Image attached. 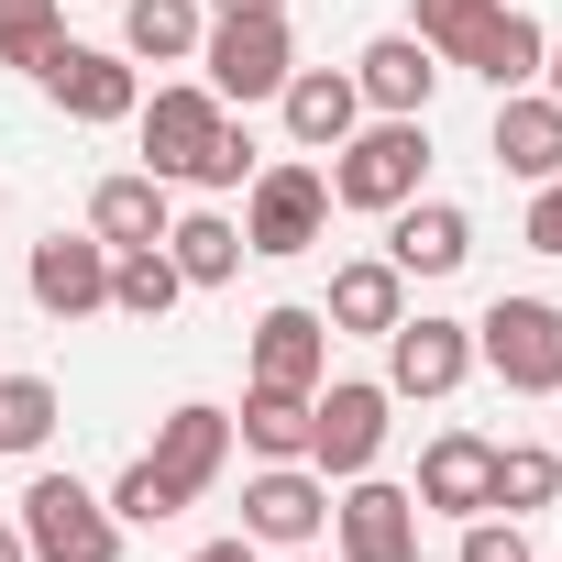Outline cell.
<instances>
[{
    "mask_svg": "<svg viewBox=\"0 0 562 562\" xmlns=\"http://www.w3.org/2000/svg\"><path fill=\"white\" fill-rule=\"evenodd\" d=\"M386 430H397L386 375H321V397H310V463H321L331 485L375 474V463H386Z\"/></svg>",
    "mask_w": 562,
    "mask_h": 562,
    "instance_id": "5b68a950",
    "label": "cell"
},
{
    "mask_svg": "<svg viewBox=\"0 0 562 562\" xmlns=\"http://www.w3.org/2000/svg\"><path fill=\"white\" fill-rule=\"evenodd\" d=\"M111 518H122V529H166V518H177V496L155 485V463H144V452L111 474Z\"/></svg>",
    "mask_w": 562,
    "mask_h": 562,
    "instance_id": "f546056e",
    "label": "cell"
},
{
    "mask_svg": "<svg viewBox=\"0 0 562 562\" xmlns=\"http://www.w3.org/2000/svg\"><path fill=\"white\" fill-rule=\"evenodd\" d=\"M188 562H265V551H254V540H243V529H232V540H199V551H188Z\"/></svg>",
    "mask_w": 562,
    "mask_h": 562,
    "instance_id": "e575fe53",
    "label": "cell"
},
{
    "mask_svg": "<svg viewBox=\"0 0 562 562\" xmlns=\"http://www.w3.org/2000/svg\"><path fill=\"white\" fill-rule=\"evenodd\" d=\"M188 299V276L166 265V243H133V254H111V310L122 321H166Z\"/></svg>",
    "mask_w": 562,
    "mask_h": 562,
    "instance_id": "4316f807",
    "label": "cell"
},
{
    "mask_svg": "<svg viewBox=\"0 0 562 562\" xmlns=\"http://www.w3.org/2000/svg\"><path fill=\"white\" fill-rule=\"evenodd\" d=\"M254 166H265V155H254V133H243V122H221V144L199 155V177H188V188H210V199H232V188H254Z\"/></svg>",
    "mask_w": 562,
    "mask_h": 562,
    "instance_id": "1f68e13d",
    "label": "cell"
},
{
    "mask_svg": "<svg viewBox=\"0 0 562 562\" xmlns=\"http://www.w3.org/2000/svg\"><path fill=\"white\" fill-rule=\"evenodd\" d=\"M276 122H288V144H299V155H331V144L364 122V89H353V67H299L288 89H276Z\"/></svg>",
    "mask_w": 562,
    "mask_h": 562,
    "instance_id": "d6986e66",
    "label": "cell"
},
{
    "mask_svg": "<svg viewBox=\"0 0 562 562\" xmlns=\"http://www.w3.org/2000/svg\"><path fill=\"white\" fill-rule=\"evenodd\" d=\"M166 265L188 276V288H232L243 276V221L232 210H177L166 221Z\"/></svg>",
    "mask_w": 562,
    "mask_h": 562,
    "instance_id": "d4e9b609",
    "label": "cell"
},
{
    "mask_svg": "<svg viewBox=\"0 0 562 562\" xmlns=\"http://www.w3.org/2000/svg\"><path fill=\"white\" fill-rule=\"evenodd\" d=\"M485 485H496V441L485 430H441L419 452V518H485Z\"/></svg>",
    "mask_w": 562,
    "mask_h": 562,
    "instance_id": "ac0fdd59",
    "label": "cell"
},
{
    "mask_svg": "<svg viewBox=\"0 0 562 562\" xmlns=\"http://www.w3.org/2000/svg\"><path fill=\"white\" fill-rule=\"evenodd\" d=\"M321 529H331V474L321 463H265L243 485V540L254 551H310Z\"/></svg>",
    "mask_w": 562,
    "mask_h": 562,
    "instance_id": "30bf717a",
    "label": "cell"
},
{
    "mask_svg": "<svg viewBox=\"0 0 562 562\" xmlns=\"http://www.w3.org/2000/svg\"><path fill=\"white\" fill-rule=\"evenodd\" d=\"M232 441H243L254 463H310V397H299V386H254V375H243Z\"/></svg>",
    "mask_w": 562,
    "mask_h": 562,
    "instance_id": "cb8c5ba5",
    "label": "cell"
},
{
    "mask_svg": "<svg viewBox=\"0 0 562 562\" xmlns=\"http://www.w3.org/2000/svg\"><path fill=\"white\" fill-rule=\"evenodd\" d=\"M67 45V12L56 0H0V67H45Z\"/></svg>",
    "mask_w": 562,
    "mask_h": 562,
    "instance_id": "f1b7e54d",
    "label": "cell"
},
{
    "mask_svg": "<svg viewBox=\"0 0 562 562\" xmlns=\"http://www.w3.org/2000/svg\"><path fill=\"white\" fill-rule=\"evenodd\" d=\"M243 375L254 386H299V397H321V375H331V321L321 310H265L254 321V342H243Z\"/></svg>",
    "mask_w": 562,
    "mask_h": 562,
    "instance_id": "5bb4252c",
    "label": "cell"
},
{
    "mask_svg": "<svg viewBox=\"0 0 562 562\" xmlns=\"http://www.w3.org/2000/svg\"><path fill=\"white\" fill-rule=\"evenodd\" d=\"M331 562H419V496L386 474H353L331 496Z\"/></svg>",
    "mask_w": 562,
    "mask_h": 562,
    "instance_id": "9c48e42d",
    "label": "cell"
},
{
    "mask_svg": "<svg viewBox=\"0 0 562 562\" xmlns=\"http://www.w3.org/2000/svg\"><path fill=\"white\" fill-rule=\"evenodd\" d=\"M485 155L518 177V188H540V177H562V100L551 89H496V122H485Z\"/></svg>",
    "mask_w": 562,
    "mask_h": 562,
    "instance_id": "2e32d148",
    "label": "cell"
},
{
    "mask_svg": "<svg viewBox=\"0 0 562 562\" xmlns=\"http://www.w3.org/2000/svg\"><path fill=\"white\" fill-rule=\"evenodd\" d=\"M474 23H485V0H408V34H419L441 67L463 56V34H474Z\"/></svg>",
    "mask_w": 562,
    "mask_h": 562,
    "instance_id": "4dcf8cb0",
    "label": "cell"
},
{
    "mask_svg": "<svg viewBox=\"0 0 562 562\" xmlns=\"http://www.w3.org/2000/svg\"><path fill=\"white\" fill-rule=\"evenodd\" d=\"M540 89H551V100H562V45H551V56H540Z\"/></svg>",
    "mask_w": 562,
    "mask_h": 562,
    "instance_id": "8d00e7d4",
    "label": "cell"
},
{
    "mask_svg": "<svg viewBox=\"0 0 562 562\" xmlns=\"http://www.w3.org/2000/svg\"><path fill=\"white\" fill-rule=\"evenodd\" d=\"M331 210H364V221H386V210H408L419 188H430V111H364L342 144H331Z\"/></svg>",
    "mask_w": 562,
    "mask_h": 562,
    "instance_id": "6da1fadb",
    "label": "cell"
},
{
    "mask_svg": "<svg viewBox=\"0 0 562 562\" xmlns=\"http://www.w3.org/2000/svg\"><path fill=\"white\" fill-rule=\"evenodd\" d=\"M12 529H23V551H34V562H122V518H111V496H100V485H78V474H56V463L23 485Z\"/></svg>",
    "mask_w": 562,
    "mask_h": 562,
    "instance_id": "277c9868",
    "label": "cell"
},
{
    "mask_svg": "<svg viewBox=\"0 0 562 562\" xmlns=\"http://www.w3.org/2000/svg\"><path fill=\"white\" fill-rule=\"evenodd\" d=\"M133 122H144V177L188 188V177H199V155L221 144V122H232V111H221V89H210V78H177V89H155Z\"/></svg>",
    "mask_w": 562,
    "mask_h": 562,
    "instance_id": "ba28073f",
    "label": "cell"
},
{
    "mask_svg": "<svg viewBox=\"0 0 562 562\" xmlns=\"http://www.w3.org/2000/svg\"><path fill=\"white\" fill-rule=\"evenodd\" d=\"M562 496V452L551 441H496V485H485V507L496 518H540Z\"/></svg>",
    "mask_w": 562,
    "mask_h": 562,
    "instance_id": "484cf974",
    "label": "cell"
},
{
    "mask_svg": "<svg viewBox=\"0 0 562 562\" xmlns=\"http://www.w3.org/2000/svg\"><path fill=\"white\" fill-rule=\"evenodd\" d=\"M0 562H34V551H23V529H12V518H0Z\"/></svg>",
    "mask_w": 562,
    "mask_h": 562,
    "instance_id": "d590c367",
    "label": "cell"
},
{
    "mask_svg": "<svg viewBox=\"0 0 562 562\" xmlns=\"http://www.w3.org/2000/svg\"><path fill=\"white\" fill-rule=\"evenodd\" d=\"M529 254H562V177L529 188Z\"/></svg>",
    "mask_w": 562,
    "mask_h": 562,
    "instance_id": "836d02e7",
    "label": "cell"
},
{
    "mask_svg": "<svg viewBox=\"0 0 562 562\" xmlns=\"http://www.w3.org/2000/svg\"><path fill=\"white\" fill-rule=\"evenodd\" d=\"M321 321H331V342H386V331L408 321V276H397L386 254H353V265H331V299H321Z\"/></svg>",
    "mask_w": 562,
    "mask_h": 562,
    "instance_id": "e0dca14e",
    "label": "cell"
},
{
    "mask_svg": "<svg viewBox=\"0 0 562 562\" xmlns=\"http://www.w3.org/2000/svg\"><path fill=\"white\" fill-rule=\"evenodd\" d=\"M199 78L221 89V111L276 100V89L299 78V34H288V12H210V34H199Z\"/></svg>",
    "mask_w": 562,
    "mask_h": 562,
    "instance_id": "7a4b0ae2",
    "label": "cell"
},
{
    "mask_svg": "<svg viewBox=\"0 0 562 562\" xmlns=\"http://www.w3.org/2000/svg\"><path fill=\"white\" fill-rule=\"evenodd\" d=\"M474 364L507 397H562V299H496L474 321Z\"/></svg>",
    "mask_w": 562,
    "mask_h": 562,
    "instance_id": "8992f818",
    "label": "cell"
},
{
    "mask_svg": "<svg viewBox=\"0 0 562 562\" xmlns=\"http://www.w3.org/2000/svg\"><path fill=\"white\" fill-rule=\"evenodd\" d=\"M166 221H177V199H166V177H144V166H122V177H100V188H89V232H100L111 254L166 243Z\"/></svg>",
    "mask_w": 562,
    "mask_h": 562,
    "instance_id": "7402d4cb",
    "label": "cell"
},
{
    "mask_svg": "<svg viewBox=\"0 0 562 562\" xmlns=\"http://www.w3.org/2000/svg\"><path fill=\"white\" fill-rule=\"evenodd\" d=\"M210 0H122V56L133 67H199Z\"/></svg>",
    "mask_w": 562,
    "mask_h": 562,
    "instance_id": "603a6c76",
    "label": "cell"
},
{
    "mask_svg": "<svg viewBox=\"0 0 562 562\" xmlns=\"http://www.w3.org/2000/svg\"><path fill=\"white\" fill-rule=\"evenodd\" d=\"M452 562H540V551H529V529H518V518H496V507H485V518H463Z\"/></svg>",
    "mask_w": 562,
    "mask_h": 562,
    "instance_id": "d6a6232c",
    "label": "cell"
},
{
    "mask_svg": "<svg viewBox=\"0 0 562 562\" xmlns=\"http://www.w3.org/2000/svg\"><path fill=\"white\" fill-rule=\"evenodd\" d=\"M551 452H562V430H551Z\"/></svg>",
    "mask_w": 562,
    "mask_h": 562,
    "instance_id": "ab89813d",
    "label": "cell"
},
{
    "mask_svg": "<svg viewBox=\"0 0 562 562\" xmlns=\"http://www.w3.org/2000/svg\"><path fill=\"white\" fill-rule=\"evenodd\" d=\"M34 78H45V100H56L67 122H89V133H111V122H133V111H144V78H133V56H122V45H56Z\"/></svg>",
    "mask_w": 562,
    "mask_h": 562,
    "instance_id": "52a82bcc",
    "label": "cell"
},
{
    "mask_svg": "<svg viewBox=\"0 0 562 562\" xmlns=\"http://www.w3.org/2000/svg\"><path fill=\"white\" fill-rule=\"evenodd\" d=\"M474 375V321H441V310H408L386 331V397H452Z\"/></svg>",
    "mask_w": 562,
    "mask_h": 562,
    "instance_id": "7c38bea8",
    "label": "cell"
},
{
    "mask_svg": "<svg viewBox=\"0 0 562 562\" xmlns=\"http://www.w3.org/2000/svg\"><path fill=\"white\" fill-rule=\"evenodd\" d=\"M56 419H67V397H56L45 375H12V364H0V452H45Z\"/></svg>",
    "mask_w": 562,
    "mask_h": 562,
    "instance_id": "83f0119b",
    "label": "cell"
},
{
    "mask_svg": "<svg viewBox=\"0 0 562 562\" xmlns=\"http://www.w3.org/2000/svg\"><path fill=\"white\" fill-rule=\"evenodd\" d=\"M210 12H288V0H210Z\"/></svg>",
    "mask_w": 562,
    "mask_h": 562,
    "instance_id": "74e56055",
    "label": "cell"
},
{
    "mask_svg": "<svg viewBox=\"0 0 562 562\" xmlns=\"http://www.w3.org/2000/svg\"><path fill=\"white\" fill-rule=\"evenodd\" d=\"M321 232H331V177H321L310 155H265L254 188H243V254L288 265V254H310Z\"/></svg>",
    "mask_w": 562,
    "mask_h": 562,
    "instance_id": "3957f363",
    "label": "cell"
},
{
    "mask_svg": "<svg viewBox=\"0 0 562 562\" xmlns=\"http://www.w3.org/2000/svg\"><path fill=\"white\" fill-rule=\"evenodd\" d=\"M288 562H331V551H321V540H310V551H288Z\"/></svg>",
    "mask_w": 562,
    "mask_h": 562,
    "instance_id": "f35d334b",
    "label": "cell"
},
{
    "mask_svg": "<svg viewBox=\"0 0 562 562\" xmlns=\"http://www.w3.org/2000/svg\"><path fill=\"white\" fill-rule=\"evenodd\" d=\"M23 288H34L45 321H89V310H111V243H100V232H45L34 265H23Z\"/></svg>",
    "mask_w": 562,
    "mask_h": 562,
    "instance_id": "4fadbf2b",
    "label": "cell"
},
{
    "mask_svg": "<svg viewBox=\"0 0 562 562\" xmlns=\"http://www.w3.org/2000/svg\"><path fill=\"white\" fill-rule=\"evenodd\" d=\"M441 78H452V67H441L419 34H375V45L353 56V89H364V111H430V100H441Z\"/></svg>",
    "mask_w": 562,
    "mask_h": 562,
    "instance_id": "44dd1931",
    "label": "cell"
},
{
    "mask_svg": "<svg viewBox=\"0 0 562 562\" xmlns=\"http://www.w3.org/2000/svg\"><path fill=\"white\" fill-rule=\"evenodd\" d=\"M463 254H474V210L463 199H408V210H386V265L408 276V288H419V276H463Z\"/></svg>",
    "mask_w": 562,
    "mask_h": 562,
    "instance_id": "9a60e30c",
    "label": "cell"
},
{
    "mask_svg": "<svg viewBox=\"0 0 562 562\" xmlns=\"http://www.w3.org/2000/svg\"><path fill=\"white\" fill-rule=\"evenodd\" d=\"M540 56H551V34L529 23V12H507V0H485V23L463 34V78H485V89H540Z\"/></svg>",
    "mask_w": 562,
    "mask_h": 562,
    "instance_id": "ffe728a7",
    "label": "cell"
},
{
    "mask_svg": "<svg viewBox=\"0 0 562 562\" xmlns=\"http://www.w3.org/2000/svg\"><path fill=\"white\" fill-rule=\"evenodd\" d=\"M144 463H155V485H166L177 507H199V496L221 485V463H232V408H210V397L166 408L155 441H144Z\"/></svg>",
    "mask_w": 562,
    "mask_h": 562,
    "instance_id": "8fae6325",
    "label": "cell"
}]
</instances>
